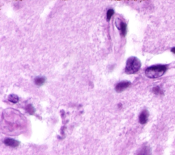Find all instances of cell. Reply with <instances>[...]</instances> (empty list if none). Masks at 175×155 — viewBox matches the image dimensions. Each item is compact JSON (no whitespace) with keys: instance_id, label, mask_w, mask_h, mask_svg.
Here are the masks:
<instances>
[{"instance_id":"obj_1","label":"cell","mask_w":175,"mask_h":155,"mask_svg":"<svg viewBox=\"0 0 175 155\" xmlns=\"http://www.w3.org/2000/svg\"><path fill=\"white\" fill-rule=\"evenodd\" d=\"M168 69L166 65H154L147 68L145 71L146 76L150 79H155L163 76Z\"/></svg>"},{"instance_id":"obj_2","label":"cell","mask_w":175,"mask_h":155,"mask_svg":"<svg viewBox=\"0 0 175 155\" xmlns=\"http://www.w3.org/2000/svg\"><path fill=\"white\" fill-rule=\"evenodd\" d=\"M141 67L140 60L135 57H131L127 60L125 67L126 73L129 75L136 73Z\"/></svg>"},{"instance_id":"obj_3","label":"cell","mask_w":175,"mask_h":155,"mask_svg":"<svg viewBox=\"0 0 175 155\" xmlns=\"http://www.w3.org/2000/svg\"><path fill=\"white\" fill-rule=\"evenodd\" d=\"M116 25L121 33V35L123 36H125L127 34V24L123 21H122L121 20L117 19L116 21Z\"/></svg>"},{"instance_id":"obj_4","label":"cell","mask_w":175,"mask_h":155,"mask_svg":"<svg viewBox=\"0 0 175 155\" xmlns=\"http://www.w3.org/2000/svg\"><path fill=\"white\" fill-rule=\"evenodd\" d=\"M131 83L129 81H122V82L118 83V84L116 86V91L118 92H123L124 90L127 88L129 86H131Z\"/></svg>"},{"instance_id":"obj_5","label":"cell","mask_w":175,"mask_h":155,"mask_svg":"<svg viewBox=\"0 0 175 155\" xmlns=\"http://www.w3.org/2000/svg\"><path fill=\"white\" fill-rule=\"evenodd\" d=\"M148 116H149V113H148V111L146 110V109L143 110L140 114V116H139V121H140V124H146L148 121Z\"/></svg>"},{"instance_id":"obj_6","label":"cell","mask_w":175,"mask_h":155,"mask_svg":"<svg viewBox=\"0 0 175 155\" xmlns=\"http://www.w3.org/2000/svg\"><path fill=\"white\" fill-rule=\"evenodd\" d=\"M4 143L8 146L12 147V148H16L19 145V141L15 140V139H10V138H7L4 140Z\"/></svg>"},{"instance_id":"obj_7","label":"cell","mask_w":175,"mask_h":155,"mask_svg":"<svg viewBox=\"0 0 175 155\" xmlns=\"http://www.w3.org/2000/svg\"><path fill=\"white\" fill-rule=\"evenodd\" d=\"M137 155H150V149L147 145L143 146L142 148L139 150Z\"/></svg>"},{"instance_id":"obj_8","label":"cell","mask_w":175,"mask_h":155,"mask_svg":"<svg viewBox=\"0 0 175 155\" xmlns=\"http://www.w3.org/2000/svg\"><path fill=\"white\" fill-rule=\"evenodd\" d=\"M34 82L37 86H41V85H43L45 82V78L43 77H37V78L35 79Z\"/></svg>"},{"instance_id":"obj_9","label":"cell","mask_w":175,"mask_h":155,"mask_svg":"<svg viewBox=\"0 0 175 155\" xmlns=\"http://www.w3.org/2000/svg\"><path fill=\"white\" fill-rule=\"evenodd\" d=\"M8 101L13 103H17V102L19 101L18 96L15 95V94H11V95L8 96Z\"/></svg>"},{"instance_id":"obj_10","label":"cell","mask_w":175,"mask_h":155,"mask_svg":"<svg viewBox=\"0 0 175 155\" xmlns=\"http://www.w3.org/2000/svg\"><path fill=\"white\" fill-rule=\"evenodd\" d=\"M114 14V10L113 9H109L107 12V19L108 21H110V19L112 18L113 14Z\"/></svg>"},{"instance_id":"obj_11","label":"cell","mask_w":175,"mask_h":155,"mask_svg":"<svg viewBox=\"0 0 175 155\" xmlns=\"http://www.w3.org/2000/svg\"><path fill=\"white\" fill-rule=\"evenodd\" d=\"M153 91L155 94H162V91H161L160 88H159V87H158V86L155 87V88L153 89Z\"/></svg>"},{"instance_id":"obj_12","label":"cell","mask_w":175,"mask_h":155,"mask_svg":"<svg viewBox=\"0 0 175 155\" xmlns=\"http://www.w3.org/2000/svg\"><path fill=\"white\" fill-rule=\"evenodd\" d=\"M27 111L29 112L30 113H31V114H32V113H34V109L32 105H29L27 107Z\"/></svg>"},{"instance_id":"obj_13","label":"cell","mask_w":175,"mask_h":155,"mask_svg":"<svg viewBox=\"0 0 175 155\" xmlns=\"http://www.w3.org/2000/svg\"><path fill=\"white\" fill-rule=\"evenodd\" d=\"M171 51H172V53H175V47H173V48H172V49H171Z\"/></svg>"}]
</instances>
